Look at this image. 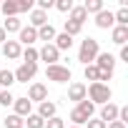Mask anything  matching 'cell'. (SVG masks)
<instances>
[{"label":"cell","instance_id":"6da1fadb","mask_svg":"<svg viewBox=\"0 0 128 128\" xmlns=\"http://www.w3.org/2000/svg\"><path fill=\"white\" fill-rule=\"evenodd\" d=\"M100 50H98V40L96 38H86L83 43H80V50H78V60L83 63V66H90V63L96 60V55H98Z\"/></svg>","mask_w":128,"mask_h":128},{"label":"cell","instance_id":"7a4b0ae2","mask_svg":"<svg viewBox=\"0 0 128 128\" xmlns=\"http://www.w3.org/2000/svg\"><path fill=\"white\" fill-rule=\"evenodd\" d=\"M86 96H90V103L96 106V103H110V88L106 86V83H90V88H86Z\"/></svg>","mask_w":128,"mask_h":128},{"label":"cell","instance_id":"3957f363","mask_svg":"<svg viewBox=\"0 0 128 128\" xmlns=\"http://www.w3.org/2000/svg\"><path fill=\"white\" fill-rule=\"evenodd\" d=\"M45 76H48V80H55V83H68L70 80V68H66V66H48L45 68Z\"/></svg>","mask_w":128,"mask_h":128},{"label":"cell","instance_id":"277c9868","mask_svg":"<svg viewBox=\"0 0 128 128\" xmlns=\"http://www.w3.org/2000/svg\"><path fill=\"white\" fill-rule=\"evenodd\" d=\"M35 73H38V66H33V63H23L13 76H15V83H28V80L35 78Z\"/></svg>","mask_w":128,"mask_h":128},{"label":"cell","instance_id":"5b68a950","mask_svg":"<svg viewBox=\"0 0 128 128\" xmlns=\"http://www.w3.org/2000/svg\"><path fill=\"white\" fill-rule=\"evenodd\" d=\"M58 58H60V53L55 50V45H53V43H45V45L38 50V60H45L48 66H55Z\"/></svg>","mask_w":128,"mask_h":128},{"label":"cell","instance_id":"8992f818","mask_svg":"<svg viewBox=\"0 0 128 128\" xmlns=\"http://www.w3.org/2000/svg\"><path fill=\"white\" fill-rule=\"evenodd\" d=\"M25 98H28L30 103H33V100H38V103H43V100H48V88H45L43 83H33Z\"/></svg>","mask_w":128,"mask_h":128},{"label":"cell","instance_id":"52a82bcc","mask_svg":"<svg viewBox=\"0 0 128 128\" xmlns=\"http://www.w3.org/2000/svg\"><path fill=\"white\" fill-rule=\"evenodd\" d=\"M3 55H5L8 60H18V58L23 55L20 43H18V40H5V43H3Z\"/></svg>","mask_w":128,"mask_h":128},{"label":"cell","instance_id":"ba28073f","mask_svg":"<svg viewBox=\"0 0 128 128\" xmlns=\"http://www.w3.org/2000/svg\"><path fill=\"white\" fill-rule=\"evenodd\" d=\"M113 23H116V20H113V13H110V10H106V8H103V10L96 15V25H98L100 30H108V28H113Z\"/></svg>","mask_w":128,"mask_h":128},{"label":"cell","instance_id":"9c48e42d","mask_svg":"<svg viewBox=\"0 0 128 128\" xmlns=\"http://www.w3.org/2000/svg\"><path fill=\"white\" fill-rule=\"evenodd\" d=\"M13 106H15V116H20V118H28V116H30L33 103H30L28 98H15V100H13Z\"/></svg>","mask_w":128,"mask_h":128},{"label":"cell","instance_id":"30bf717a","mask_svg":"<svg viewBox=\"0 0 128 128\" xmlns=\"http://www.w3.org/2000/svg\"><path fill=\"white\" fill-rule=\"evenodd\" d=\"M100 120L108 126V123H113V120H118V106H113V103H106L103 106V110H100Z\"/></svg>","mask_w":128,"mask_h":128},{"label":"cell","instance_id":"8fae6325","mask_svg":"<svg viewBox=\"0 0 128 128\" xmlns=\"http://www.w3.org/2000/svg\"><path fill=\"white\" fill-rule=\"evenodd\" d=\"M68 100H76V103L86 100V86H83V83H73V86L68 88Z\"/></svg>","mask_w":128,"mask_h":128},{"label":"cell","instance_id":"7c38bea8","mask_svg":"<svg viewBox=\"0 0 128 128\" xmlns=\"http://www.w3.org/2000/svg\"><path fill=\"white\" fill-rule=\"evenodd\" d=\"M110 38H113V43H116V45H120V48H123V45H126V40H128V28H126V25H116V28H113V33H110Z\"/></svg>","mask_w":128,"mask_h":128},{"label":"cell","instance_id":"4fadbf2b","mask_svg":"<svg viewBox=\"0 0 128 128\" xmlns=\"http://www.w3.org/2000/svg\"><path fill=\"white\" fill-rule=\"evenodd\" d=\"M35 40H38V30L35 28H30V25L28 28H20V43H25L28 48H33Z\"/></svg>","mask_w":128,"mask_h":128},{"label":"cell","instance_id":"5bb4252c","mask_svg":"<svg viewBox=\"0 0 128 128\" xmlns=\"http://www.w3.org/2000/svg\"><path fill=\"white\" fill-rule=\"evenodd\" d=\"M55 110H58V108H55L53 100H43L40 108H38V116H40L43 120H45V118H55Z\"/></svg>","mask_w":128,"mask_h":128},{"label":"cell","instance_id":"9a60e30c","mask_svg":"<svg viewBox=\"0 0 128 128\" xmlns=\"http://www.w3.org/2000/svg\"><path fill=\"white\" fill-rule=\"evenodd\" d=\"M53 45H55L58 53H60V50H70V48H73V38L66 35V33H60V35H55V43H53Z\"/></svg>","mask_w":128,"mask_h":128},{"label":"cell","instance_id":"2e32d148","mask_svg":"<svg viewBox=\"0 0 128 128\" xmlns=\"http://www.w3.org/2000/svg\"><path fill=\"white\" fill-rule=\"evenodd\" d=\"M43 25H48V15L43 13V10H33V15H30V28H43Z\"/></svg>","mask_w":128,"mask_h":128},{"label":"cell","instance_id":"e0dca14e","mask_svg":"<svg viewBox=\"0 0 128 128\" xmlns=\"http://www.w3.org/2000/svg\"><path fill=\"white\" fill-rule=\"evenodd\" d=\"M0 8H3L5 18H18V0H5V3H0Z\"/></svg>","mask_w":128,"mask_h":128},{"label":"cell","instance_id":"ac0fdd59","mask_svg":"<svg viewBox=\"0 0 128 128\" xmlns=\"http://www.w3.org/2000/svg\"><path fill=\"white\" fill-rule=\"evenodd\" d=\"M38 40H55V28L48 23V25H43V28H38Z\"/></svg>","mask_w":128,"mask_h":128},{"label":"cell","instance_id":"d6986e66","mask_svg":"<svg viewBox=\"0 0 128 128\" xmlns=\"http://www.w3.org/2000/svg\"><path fill=\"white\" fill-rule=\"evenodd\" d=\"M86 18H88V15H86V10H83V5H78V8L73 5V10H70V18H68V20H73V23H78V25H83V23H86Z\"/></svg>","mask_w":128,"mask_h":128},{"label":"cell","instance_id":"ffe728a7","mask_svg":"<svg viewBox=\"0 0 128 128\" xmlns=\"http://www.w3.org/2000/svg\"><path fill=\"white\" fill-rule=\"evenodd\" d=\"M20 28H23V25H20L18 18H5V25H3L5 35H8V33H20Z\"/></svg>","mask_w":128,"mask_h":128},{"label":"cell","instance_id":"44dd1931","mask_svg":"<svg viewBox=\"0 0 128 128\" xmlns=\"http://www.w3.org/2000/svg\"><path fill=\"white\" fill-rule=\"evenodd\" d=\"M76 108H78V110H80V113H83V116H86L88 120H90V118H93V113H96V106H93L90 100H80V103H78Z\"/></svg>","mask_w":128,"mask_h":128},{"label":"cell","instance_id":"7402d4cb","mask_svg":"<svg viewBox=\"0 0 128 128\" xmlns=\"http://www.w3.org/2000/svg\"><path fill=\"white\" fill-rule=\"evenodd\" d=\"M83 10H86V15H88V13H96V15H98V13L103 10V0H86Z\"/></svg>","mask_w":128,"mask_h":128},{"label":"cell","instance_id":"603a6c76","mask_svg":"<svg viewBox=\"0 0 128 128\" xmlns=\"http://www.w3.org/2000/svg\"><path fill=\"white\" fill-rule=\"evenodd\" d=\"M3 123H5V128H23V126H25V120H23L20 116H15V113H13V116H5Z\"/></svg>","mask_w":128,"mask_h":128},{"label":"cell","instance_id":"cb8c5ba5","mask_svg":"<svg viewBox=\"0 0 128 128\" xmlns=\"http://www.w3.org/2000/svg\"><path fill=\"white\" fill-rule=\"evenodd\" d=\"M113 20H116L118 25H126V28H128V8L123 5L118 13H113Z\"/></svg>","mask_w":128,"mask_h":128},{"label":"cell","instance_id":"d4e9b609","mask_svg":"<svg viewBox=\"0 0 128 128\" xmlns=\"http://www.w3.org/2000/svg\"><path fill=\"white\" fill-rule=\"evenodd\" d=\"M25 126H28V128H43V126H45V120H43L38 113H30V116H28V120H25Z\"/></svg>","mask_w":128,"mask_h":128},{"label":"cell","instance_id":"484cf974","mask_svg":"<svg viewBox=\"0 0 128 128\" xmlns=\"http://www.w3.org/2000/svg\"><path fill=\"white\" fill-rule=\"evenodd\" d=\"M15 83V76L10 73V70H0V86H3V88H10Z\"/></svg>","mask_w":128,"mask_h":128},{"label":"cell","instance_id":"4316f807","mask_svg":"<svg viewBox=\"0 0 128 128\" xmlns=\"http://www.w3.org/2000/svg\"><path fill=\"white\" fill-rule=\"evenodd\" d=\"M63 28H66L63 33L73 38V35H78V33H80V28H83V25H78V23H73V20H66V25H63Z\"/></svg>","mask_w":128,"mask_h":128},{"label":"cell","instance_id":"83f0119b","mask_svg":"<svg viewBox=\"0 0 128 128\" xmlns=\"http://www.w3.org/2000/svg\"><path fill=\"white\" fill-rule=\"evenodd\" d=\"M23 60H25V63H33V66H38V50H35V48H25Z\"/></svg>","mask_w":128,"mask_h":128},{"label":"cell","instance_id":"f1b7e54d","mask_svg":"<svg viewBox=\"0 0 128 128\" xmlns=\"http://www.w3.org/2000/svg\"><path fill=\"white\" fill-rule=\"evenodd\" d=\"M70 120H73V123H76L78 128H80L83 123H88V118H86V116H83V113H80L78 108H73V110H70Z\"/></svg>","mask_w":128,"mask_h":128},{"label":"cell","instance_id":"f546056e","mask_svg":"<svg viewBox=\"0 0 128 128\" xmlns=\"http://www.w3.org/2000/svg\"><path fill=\"white\" fill-rule=\"evenodd\" d=\"M86 78L93 80V83H98V78H100V73H98V68L93 66V63H90V66H86Z\"/></svg>","mask_w":128,"mask_h":128},{"label":"cell","instance_id":"4dcf8cb0","mask_svg":"<svg viewBox=\"0 0 128 128\" xmlns=\"http://www.w3.org/2000/svg\"><path fill=\"white\" fill-rule=\"evenodd\" d=\"M13 100H15V98H13L10 90H0V106H5V108H8V106H13Z\"/></svg>","mask_w":128,"mask_h":128},{"label":"cell","instance_id":"1f68e13d","mask_svg":"<svg viewBox=\"0 0 128 128\" xmlns=\"http://www.w3.org/2000/svg\"><path fill=\"white\" fill-rule=\"evenodd\" d=\"M43 128H66V123H63V118H58V116H55V118H48Z\"/></svg>","mask_w":128,"mask_h":128},{"label":"cell","instance_id":"d6a6232c","mask_svg":"<svg viewBox=\"0 0 128 128\" xmlns=\"http://www.w3.org/2000/svg\"><path fill=\"white\" fill-rule=\"evenodd\" d=\"M55 8H58L60 13H70V10H73V0H58Z\"/></svg>","mask_w":128,"mask_h":128},{"label":"cell","instance_id":"836d02e7","mask_svg":"<svg viewBox=\"0 0 128 128\" xmlns=\"http://www.w3.org/2000/svg\"><path fill=\"white\" fill-rule=\"evenodd\" d=\"M33 0H18V13H28V10H33Z\"/></svg>","mask_w":128,"mask_h":128},{"label":"cell","instance_id":"e575fe53","mask_svg":"<svg viewBox=\"0 0 128 128\" xmlns=\"http://www.w3.org/2000/svg\"><path fill=\"white\" fill-rule=\"evenodd\" d=\"M50 8H55V3H53V0H38V10H50Z\"/></svg>","mask_w":128,"mask_h":128},{"label":"cell","instance_id":"d590c367","mask_svg":"<svg viewBox=\"0 0 128 128\" xmlns=\"http://www.w3.org/2000/svg\"><path fill=\"white\" fill-rule=\"evenodd\" d=\"M86 126H88V128H106V123H103L100 118H90V120H88Z\"/></svg>","mask_w":128,"mask_h":128},{"label":"cell","instance_id":"8d00e7d4","mask_svg":"<svg viewBox=\"0 0 128 128\" xmlns=\"http://www.w3.org/2000/svg\"><path fill=\"white\" fill-rule=\"evenodd\" d=\"M120 60H123V63H128V45H123V48H120Z\"/></svg>","mask_w":128,"mask_h":128},{"label":"cell","instance_id":"74e56055","mask_svg":"<svg viewBox=\"0 0 128 128\" xmlns=\"http://www.w3.org/2000/svg\"><path fill=\"white\" fill-rule=\"evenodd\" d=\"M106 128H126V126H123V123H120V120H113V123H108V126H106Z\"/></svg>","mask_w":128,"mask_h":128},{"label":"cell","instance_id":"f35d334b","mask_svg":"<svg viewBox=\"0 0 128 128\" xmlns=\"http://www.w3.org/2000/svg\"><path fill=\"white\" fill-rule=\"evenodd\" d=\"M5 38H8V35H5V30H3V28H0V45H3V43H5Z\"/></svg>","mask_w":128,"mask_h":128},{"label":"cell","instance_id":"ab89813d","mask_svg":"<svg viewBox=\"0 0 128 128\" xmlns=\"http://www.w3.org/2000/svg\"><path fill=\"white\" fill-rule=\"evenodd\" d=\"M70 128H78V126H70Z\"/></svg>","mask_w":128,"mask_h":128}]
</instances>
